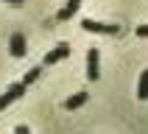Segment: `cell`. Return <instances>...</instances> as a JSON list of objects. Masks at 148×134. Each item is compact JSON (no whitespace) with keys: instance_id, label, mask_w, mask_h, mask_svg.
<instances>
[{"instance_id":"11","label":"cell","mask_w":148,"mask_h":134,"mask_svg":"<svg viewBox=\"0 0 148 134\" xmlns=\"http://www.w3.org/2000/svg\"><path fill=\"white\" fill-rule=\"evenodd\" d=\"M14 134H31V131H28V126H17Z\"/></svg>"},{"instance_id":"6","label":"cell","mask_w":148,"mask_h":134,"mask_svg":"<svg viewBox=\"0 0 148 134\" xmlns=\"http://www.w3.org/2000/svg\"><path fill=\"white\" fill-rule=\"evenodd\" d=\"M11 56H17V59L25 56V36H23L20 31L11 34Z\"/></svg>"},{"instance_id":"7","label":"cell","mask_w":148,"mask_h":134,"mask_svg":"<svg viewBox=\"0 0 148 134\" xmlns=\"http://www.w3.org/2000/svg\"><path fill=\"white\" fill-rule=\"evenodd\" d=\"M78 6H81V0H67V6L62 8L59 14H56V20H59V23H64V20H70V17H73L75 11H78Z\"/></svg>"},{"instance_id":"2","label":"cell","mask_w":148,"mask_h":134,"mask_svg":"<svg viewBox=\"0 0 148 134\" xmlns=\"http://www.w3.org/2000/svg\"><path fill=\"white\" fill-rule=\"evenodd\" d=\"M98 62H101L98 48H90V50H87V81H98V78H101V67H98Z\"/></svg>"},{"instance_id":"4","label":"cell","mask_w":148,"mask_h":134,"mask_svg":"<svg viewBox=\"0 0 148 134\" xmlns=\"http://www.w3.org/2000/svg\"><path fill=\"white\" fill-rule=\"evenodd\" d=\"M70 56V45L67 42H62V45H56L53 50H48L45 53V59H42V64L48 67V64H56V62H62V59H67Z\"/></svg>"},{"instance_id":"9","label":"cell","mask_w":148,"mask_h":134,"mask_svg":"<svg viewBox=\"0 0 148 134\" xmlns=\"http://www.w3.org/2000/svg\"><path fill=\"white\" fill-rule=\"evenodd\" d=\"M39 73H42V64H39V67H31V70L25 73L23 84H25V87H28V84H34V81H36V78H39Z\"/></svg>"},{"instance_id":"3","label":"cell","mask_w":148,"mask_h":134,"mask_svg":"<svg viewBox=\"0 0 148 134\" xmlns=\"http://www.w3.org/2000/svg\"><path fill=\"white\" fill-rule=\"evenodd\" d=\"M81 28L90 34H117V25L115 23H98V20H81Z\"/></svg>"},{"instance_id":"12","label":"cell","mask_w":148,"mask_h":134,"mask_svg":"<svg viewBox=\"0 0 148 134\" xmlns=\"http://www.w3.org/2000/svg\"><path fill=\"white\" fill-rule=\"evenodd\" d=\"M6 3H11V6H23L25 0H6Z\"/></svg>"},{"instance_id":"10","label":"cell","mask_w":148,"mask_h":134,"mask_svg":"<svg viewBox=\"0 0 148 134\" xmlns=\"http://www.w3.org/2000/svg\"><path fill=\"white\" fill-rule=\"evenodd\" d=\"M137 36L145 39V36H148V25H137Z\"/></svg>"},{"instance_id":"8","label":"cell","mask_w":148,"mask_h":134,"mask_svg":"<svg viewBox=\"0 0 148 134\" xmlns=\"http://www.w3.org/2000/svg\"><path fill=\"white\" fill-rule=\"evenodd\" d=\"M137 95L140 100H148V67L140 73V84H137Z\"/></svg>"},{"instance_id":"5","label":"cell","mask_w":148,"mask_h":134,"mask_svg":"<svg viewBox=\"0 0 148 134\" xmlns=\"http://www.w3.org/2000/svg\"><path fill=\"white\" fill-rule=\"evenodd\" d=\"M87 98H90V95H87V90L75 92V95H70V98L64 100V109H67V112H75L78 106H84V103H87Z\"/></svg>"},{"instance_id":"1","label":"cell","mask_w":148,"mask_h":134,"mask_svg":"<svg viewBox=\"0 0 148 134\" xmlns=\"http://www.w3.org/2000/svg\"><path fill=\"white\" fill-rule=\"evenodd\" d=\"M23 95H25V84H23V81L11 84V87H8V90L0 95V112H3V109H8L17 98H23Z\"/></svg>"}]
</instances>
